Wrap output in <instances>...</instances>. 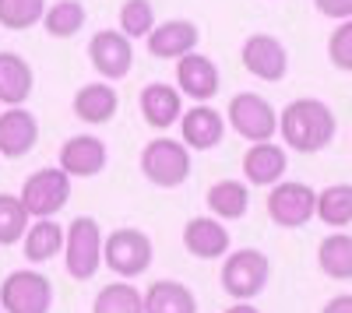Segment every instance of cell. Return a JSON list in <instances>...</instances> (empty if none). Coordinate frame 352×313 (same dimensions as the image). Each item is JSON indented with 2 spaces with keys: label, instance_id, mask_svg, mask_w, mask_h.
Here are the masks:
<instances>
[{
  "label": "cell",
  "instance_id": "4dcf8cb0",
  "mask_svg": "<svg viewBox=\"0 0 352 313\" xmlns=\"http://www.w3.org/2000/svg\"><path fill=\"white\" fill-rule=\"evenodd\" d=\"M152 28H155V11L148 0H127L120 8V32L127 39H148Z\"/></svg>",
  "mask_w": 352,
  "mask_h": 313
},
{
  "label": "cell",
  "instance_id": "ba28073f",
  "mask_svg": "<svg viewBox=\"0 0 352 313\" xmlns=\"http://www.w3.org/2000/svg\"><path fill=\"white\" fill-rule=\"evenodd\" d=\"M229 127L240 137H247L250 145H257V141H272V134H278V117L268 99H261L254 92H240L229 102Z\"/></svg>",
  "mask_w": 352,
  "mask_h": 313
},
{
  "label": "cell",
  "instance_id": "6da1fadb",
  "mask_svg": "<svg viewBox=\"0 0 352 313\" xmlns=\"http://www.w3.org/2000/svg\"><path fill=\"white\" fill-rule=\"evenodd\" d=\"M335 113L320 102V99H296L282 109L278 117V134L285 137V145L292 152L314 155L320 148L331 145L335 137Z\"/></svg>",
  "mask_w": 352,
  "mask_h": 313
},
{
  "label": "cell",
  "instance_id": "f546056e",
  "mask_svg": "<svg viewBox=\"0 0 352 313\" xmlns=\"http://www.w3.org/2000/svg\"><path fill=\"white\" fill-rule=\"evenodd\" d=\"M46 14V0H0V25L4 28H32Z\"/></svg>",
  "mask_w": 352,
  "mask_h": 313
},
{
  "label": "cell",
  "instance_id": "83f0119b",
  "mask_svg": "<svg viewBox=\"0 0 352 313\" xmlns=\"http://www.w3.org/2000/svg\"><path fill=\"white\" fill-rule=\"evenodd\" d=\"M92 313H144V296L131 281H113L96 296Z\"/></svg>",
  "mask_w": 352,
  "mask_h": 313
},
{
  "label": "cell",
  "instance_id": "484cf974",
  "mask_svg": "<svg viewBox=\"0 0 352 313\" xmlns=\"http://www.w3.org/2000/svg\"><path fill=\"white\" fill-rule=\"evenodd\" d=\"M317 264L328 278H352V236L335 233L317 246Z\"/></svg>",
  "mask_w": 352,
  "mask_h": 313
},
{
  "label": "cell",
  "instance_id": "44dd1931",
  "mask_svg": "<svg viewBox=\"0 0 352 313\" xmlns=\"http://www.w3.org/2000/svg\"><path fill=\"white\" fill-rule=\"evenodd\" d=\"M32 84H36V74H32L25 56L0 53V102L21 106L28 95H32Z\"/></svg>",
  "mask_w": 352,
  "mask_h": 313
},
{
  "label": "cell",
  "instance_id": "52a82bcc",
  "mask_svg": "<svg viewBox=\"0 0 352 313\" xmlns=\"http://www.w3.org/2000/svg\"><path fill=\"white\" fill-rule=\"evenodd\" d=\"M53 286L39 271H14L0 286V310L4 313H50Z\"/></svg>",
  "mask_w": 352,
  "mask_h": 313
},
{
  "label": "cell",
  "instance_id": "f1b7e54d",
  "mask_svg": "<svg viewBox=\"0 0 352 313\" xmlns=\"http://www.w3.org/2000/svg\"><path fill=\"white\" fill-rule=\"evenodd\" d=\"M28 215L25 205H21V197L14 194H0V246H11L25 236L28 229Z\"/></svg>",
  "mask_w": 352,
  "mask_h": 313
},
{
  "label": "cell",
  "instance_id": "ac0fdd59",
  "mask_svg": "<svg viewBox=\"0 0 352 313\" xmlns=\"http://www.w3.org/2000/svg\"><path fill=\"white\" fill-rule=\"evenodd\" d=\"M116 109H120V95H116V89L106 81H88L74 95V117L81 124H92V127L109 124L116 117Z\"/></svg>",
  "mask_w": 352,
  "mask_h": 313
},
{
  "label": "cell",
  "instance_id": "e0dca14e",
  "mask_svg": "<svg viewBox=\"0 0 352 313\" xmlns=\"http://www.w3.org/2000/svg\"><path fill=\"white\" fill-rule=\"evenodd\" d=\"M180 134H184V145L187 148H197V152H208L215 148L219 141L226 137V120L222 113L212 109V106H194L180 117Z\"/></svg>",
  "mask_w": 352,
  "mask_h": 313
},
{
  "label": "cell",
  "instance_id": "5bb4252c",
  "mask_svg": "<svg viewBox=\"0 0 352 313\" xmlns=\"http://www.w3.org/2000/svg\"><path fill=\"white\" fill-rule=\"evenodd\" d=\"M201 32L197 25L187 21V18H173V21H162L148 32V53L159 56V60H180V56L194 53Z\"/></svg>",
  "mask_w": 352,
  "mask_h": 313
},
{
  "label": "cell",
  "instance_id": "7a4b0ae2",
  "mask_svg": "<svg viewBox=\"0 0 352 313\" xmlns=\"http://www.w3.org/2000/svg\"><path fill=\"white\" fill-rule=\"evenodd\" d=\"M64 264H67V275L78 278V281H88L99 264H102V229L96 218H74L67 229H64Z\"/></svg>",
  "mask_w": 352,
  "mask_h": 313
},
{
  "label": "cell",
  "instance_id": "836d02e7",
  "mask_svg": "<svg viewBox=\"0 0 352 313\" xmlns=\"http://www.w3.org/2000/svg\"><path fill=\"white\" fill-rule=\"evenodd\" d=\"M320 313H352V296H335V299H328Z\"/></svg>",
  "mask_w": 352,
  "mask_h": 313
},
{
  "label": "cell",
  "instance_id": "7402d4cb",
  "mask_svg": "<svg viewBox=\"0 0 352 313\" xmlns=\"http://www.w3.org/2000/svg\"><path fill=\"white\" fill-rule=\"evenodd\" d=\"M144 313H197V299L184 281H152L144 292Z\"/></svg>",
  "mask_w": 352,
  "mask_h": 313
},
{
  "label": "cell",
  "instance_id": "e575fe53",
  "mask_svg": "<svg viewBox=\"0 0 352 313\" xmlns=\"http://www.w3.org/2000/svg\"><path fill=\"white\" fill-rule=\"evenodd\" d=\"M226 313H261L257 306H250V303H236V306H229Z\"/></svg>",
  "mask_w": 352,
  "mask_h": 313
},
{
  "label": "cell",
  "instance_id": "cb8c5ba5",
  "mask_svg": "<svg viewBox=\"0 0 352 313\" xmlns=\"http://www.w3.org/2000/svg\"><path fill=\"white\" fill-rule=\"evenodd\" d=\"M208 208L212 215L232 222V218H243L247 208H250V190L240 183V180H219L212 190H208Z\"/></svg>",
  "mask_w": 352,
  "mask_h": 313
},
{
  "label": "cell",
  "instance_id": "3957f363",
  "mask_svg": "<svg viewBox=\"0 0 352 313\" xmlns=\"http://www.w3.org/2000/svg\"><path fill=\"white\" fill-rule=\"evenodd\" d=\"M141 173L148 183L155 187H180L190 176V152L184 141H173V137H155L144 145L141 152Z\"/></svg>",
  "mask_w": 352,
  "mask_h": 313
},
{
  "label": "cell",
  "instance_id": "d4e9b609",
  "mask_svg": "<svg viewBox=\"0 0 352 313\" xmlns=\"http://www.w3.org/2000/svg\"><path fill=\"white\" fill-rule=\"evenodd\" d=\"M85 4L81 0H56L53 8H46V14H43V25H46V32L53 36V39H71V36H78L81 28H85Z\"/></svg>",
  "mask_w": 352,
  "mask_h": 313
},
{
  "label": "cell",
  "instance_id": "1f68e13d",
  "mask_svg": "<svg viewBox=\"0 0 352 313\" xmlns=\"http://www.w3.org/2000/svg\"><path fill=\"white\" fill-rule=\"evenodd\" d=\"M328 56H331V64L338 71H352V18H345L331 39H328Z\"/></svg>",
  "mask_w": 352,
  "mask_h": 313
},
{
  "label": "cell",
  "instance_id": "7c38bea8",
  "mask_svg": "<svg viewBox=\"0 0 352 313\" xmlns=\"http://www.w3.org/2000/svg\"><path fill=\"white\" fill-rule=\"evenodd\" d=\"M176 89L194 102H208L219 92V67L194 49L176 60Z\"/></svg>",
  "mask_w": 352,
  "mask_h": 313
},
{
  "label": "cell",
  "instance_id": "5b68a950",
  "mask_svg": "<svg viewBox=\"0 0 352 313\" xmlns=\"http://www.w3.org/2000/svg\"><path fill=\"white\" fill-rule=\"evenodd\" d=\"M18 197H21V205H25L28 215L50 218V215H56V211L71 201V176L64 173L60 165L36 169V173L25 180V187H21Z\"/></svg>",
  "mask_w": 352,
  "mask_h": 313
},
{
  "label": "cell",
  "instance_id": "30bf717a",
  "mask_svg": "<svg viewBox=\"0 0 352 313\" xmlns=\"http://www.w3.org/2000/svg\"><path fill=\"white\" fill-rule=\"evenodd\" d=\"M88 60L92 67L106 78V81H120L131 74V64H134V46L124 32H116V28H102V32L92 36L88 43Z\"/></svg>",
  "mask_w": 352,
  "mask_h": 313
},
{
  "label": "cell",
  "instance_id": "8fae6325",
  "mask_svg": "<svg viewBox=\"0 0 352 313\" xmlns=\"http://www.w3.org/2000/svg\"><path fill=\"white\" fill-rule=\"evenodd\" d=\"M243 67L254 74V78H261V81H282L285 78V71H289V53H285V46L275 39V36H264V32H257V36H250L247 43H243Z\"/></svg>",
  "mask_w": 352,
  "mask_h": 313
},
{
  "label": "cell",
  "instance_id": "d6a6232c",
  "mask_svg": "<svg viewBox=\"0 0 352 313\" xmlns=\"http://www.w3.org/2000/svg\"><path fill=\"white\" fill-rule=\"evenodd\" d=\"M314 8L324 18H352V0H314Z\"/></svg>",
  "mask_w": 352,
  "mask_h": 313
},
{
  "label": "cell",
  "instance_id": "8992f818",
  "mask_svg": "<svg viewBox=\"0 0 352 313\" xmlns=\"http://www.w3.org/2000/svg\"><path fill=\"white\" fill-rule=\"evenodd\" d=\"M102 261L120 278H138L152 264V240L141 229H116L102 240Z\"/></svg>",
  "mask_w": 352,
  "mask_h": 313
},
{
  "label": "cell",
  "instance_id": "4316f807",
  "mask_svg": "<svg viewBox=\"0 0 352 313\" xmlns=\"http://www.w3.org/2000/svg\"><path fill=\"white\" fill-rule=\"evenodd\" d=\"M320 222L335 225V229H345L352 222V183H335L324 194H317V211Z\"/></svg>",
  "mask_w": 352,
  "mask_h": 313
},
{
  "label": "cell",
  "instance_id": "4fadbf2b",
  "mask_svg": "<svg viewBox=\"0 0 352 313\" xmlns=\"http://www.w3.org/2000/svg\"><path fill=\"white\" fill-rule=\"evenodd\" d=\"M39 141V124L28 109L11 106L0 113V155L4 159H21L36 148Z\"/></svg>",
  "mask_w": 352,
  "mask_h": 313
},
{
  "label": "cell",
  "instance_id": "2e32d148",
  "mask_svg": "<svg viewBox=\"0 0 352 313\" xmlns=\"http://www.w3.org/2000/svg\"><path fill=\"white\" fill-rule=\"evenodd\" d=\"M106 145L96 134H78L67 137L64 148H60V169L67 176H96L106 169Z\"/></svg>",
  "mask_w": 352,
  "mask_h": 313
},
{
  "label": "cell",
  "instance_id": "9c48e42d",
  "mask_svg": "<svg viewBox=\"0 0 352 313\" xmlns=\"http://www.w3.org/2000/svg\"><path fill=\"white\" fill-rule=\"evenodd\" d=\"M317 211V194L307 183H275L268 194V215L282 229H300Z\"/></svg>",
  "mask_w": 352,
  "mask_h": 313
},
{
  "label": "cell",
  "instance_id": "603a6c76",
  "mask_svg": "<svg viewBox=\"0 0 352 313\" xmlns=\"http://www.w3.org/2000/svg\"><path fill=\"white\" fill-rule=\"evenodd\" d=\"M21 243H25V257L32 261V264H43V261H50V257H56V253H60V246H64V229H60L53 218H39V222H32V225L25 229Z\"/></svg>",
  "mask_w": 352,
  "mask_h": 313
},
{
  "label": "cell",
  "instance_id": "d6986e66",
  "mask_svg": "<svg viewBox=\"0 0 352 313\" xmlns=\"http://www.w3.org/2000/svg\"><path fill=\"white\" fill-rule=\"evenodd\" d=\"M285 165H289L285 148L272 145V141H257V145H250V152L243 155V176L254 187H275L285 176Z\"/></svg>",
  "mask_w": 352,
  "mask_h": 313
},
{
  "label": "cell",
  "instance_id": "9a60e30c",
  "mask_svg": "<svg viewBox=\"0 0 352 313\" xmlns=\"http://www.w3.org/2000/svg\"><path fill=\"white\" fill-rule=\"evenodd\" d=\"M141 117H144V124L155 127V130L173 127L176 120L184 117V95H180V89H173V84H166V81L144 84V89H141Z\"/></svg>",
  "mask_w": 352,
  "mask_h": 313
},
{
  "label": "cell",
  "instance_id": "ffe728a7",
  "mask_svg": "<svg viewBox=\"0 0 352 313\" xmlns=\"http://www.w3.org/2000/svg\"><path fill=\"white\" fill-rule=\"evenodd\" d=\"M184 246L201 261H215L229 253V229L219 218H190L184 225Z\"/></svg>",
  "mask_w": 352,
  "mask_h": 313
},
{
  "label": "cell",
  "instance_id": "277c9868",
  "mask_svg": "<svg viewBox=\"0 0 352 313\" xmlns=\"http://www.w3.org/2000/svg\"><path fill=\"white\" fill-rule=\"evenodd\" d=\"M268 278H272L268 257H264L261 250H250V246L232 250L222 264V289L240 303L254 299L264 286H268Z\"/></svg>",
  "mask_w": 352,
  "mask_h": 313
}]
</instances>
